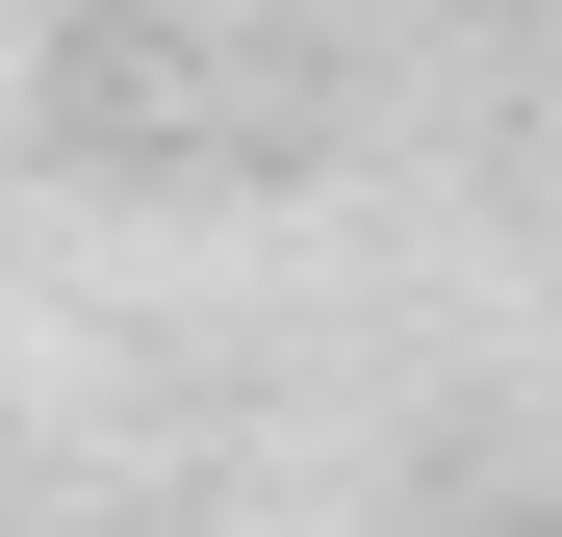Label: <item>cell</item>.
Segmentation results:
<instances>
[{
  "mask_svg": "<svg viewBox=\"0 0 562 537\" xmlns=\"http://www.w3.org/2000/svg\"><path fill=\"white\" fill-rule=\"evenodd\" d=\"M486 537H562V512H486Z\"/></svg>",
  "mask_w": 562,
  "mask_h": 537,
  "instance_id": "cell-1",
  "label": "cell"
}]
</instances>
